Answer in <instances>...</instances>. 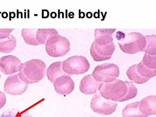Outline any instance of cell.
I'll list each match as a JSON object with an SVG mask.
<instances>
[{"label": "cell", "instance_id": "cell-2", "mask_svg": "<svg viewBox=\"0 0 156 117\" xmlns=\"http://www.w3.org/2000/svg\"><path fill=\"white\" fill-rule=\"evenodd\" d=\"M46 69V65L43 61L38 59H32L22 63L19 75L27 83H35L43 79Z\"/></svg>", "mask_w": 156, "mask_h": 117}, {"label": "cell", "instance_id": "cell-6", "mask_svg": "<svg viewBox=\"0 0 156 117\" xmlns=\"http://www.w3.org/2000/svg\"><path fill=\"white\" fill-rule=\"evenodd\" d=\"M129 79L136 84H141L156 76V69H151L143 62L130 67L126 72Z\"/></svg>", "mask_w": 156, "mask_h": 117}, {"label": "cell", "instance_id": "cell-25", "mask_svg": "<svg viewBox=\"0 0 156 117\" xmlns=\"http://www.w3.org/2000/svg\"><path fill=\"white\" fill-rule=\"evenodd\" d=\"M92 16V13L90 12H88L87 13V17L88 18H91Z\"/></svg>", "mask_w": 156, "mask_h": 117}, {"label": "cell", "instance_id": "cell-1", "mask_svg": "<svg viewBox=\"0 0 156 117\" xmlns=\"http://www.w3.org/2000/svg\"><path fill=\"white\" fill-rule=\"evenodd\" d=\"M99 90L101 95L105 99L120 102L132 99L138 94L137 89L133 82L117 79L103 83Z\"/></svg>", "mask_w": 156, "mask_h": 117}, {"label": "cell", "instance_id": "cell-14", "mask_svg": "<svg viewBox=\"0 0 156 117\" xmlns=\"http://www.w3.org/2000/svg\"><path fill=\"white\" fill-rule=\"evenodd\" d=\"M103 83L95 80L92 74L87 75L81 80L80 86V92L86 95L95 93L99 90Z\"/></svg>", "mask_w": 156, "mask_h": 117}, {"label": "cell", "instance_id": "cell-20", "mask_svg": "<svg viewBox=\"0 0 156 117\" xmlns=\"http://www.w3.org/2000/svg\"><path fill=\"white\" fill-rule=\"evenodd\" d=\"M145 37L146 40V45L142 51L149 55H156V35H147Z\"/></svg>", "mask_w": 156, "mask_h": 117}, {"label": "cell", "instance_id": "cell-27", "mask_svg": "<svg viewBox=\"0 0 156 117\" xmlns=\"http://www.w3.org/2000/svg\"><path fill=\"white\" fill-rule=\"evenodd\" d=\"M0 79H1V75H0Z\"/></svg>", "mask_w": 156, "mask_h": 117}, {"label": "cell", "instance_id": "cell-12", "mask_svg": "<svg viewBox=\"0 0 156 117\" xmlns=\"http://www.w3.org/2000/svg\"><path fill=\"white\" fill-rule=\"evenodd\" d=\"M22 63L16 56H4L0 58V69L4 74L9 75L20 71Z\"/></svg>", "mask_w": 156, "mask_h": 117}, {"label": "cell", "instance_id": "cell-3", "mask_svg": "<svg viewBox=\"0 0 156 117\" xmlns=\"http://www.w3.org/2000/svg\"><path fill=\"white\" fill-rule=\"evenodd\" d=\"M57 35L58 32L55 29H23L22 31L24 41L32 46L44 44L50 37Z\"/></svg>", "mask_w": 156, "mask_h": 117}, {"label": "cell", "instance_id": "cell-22", "mask_svg": "<svg viewBox=\"0 0 156 117\" xmlns=\"http://www.w3.org/2000/svg\"><path fill=\"white\" fill-rule=\"evenodd\" d=\"M14 29H0V40L8 38Z\"/></svg>", "mask_w": 156, "mask_h": 117}, {"label": "cell", "instance_id": "cell-26", "mask_svg": "<svg viewBox=\"0 0 156 117\" xmlns=\"http://www.w3.org/2000/svg\"><path fill=\"white\" fill-rule=\"evenodd\" d=\"M53 16H54L55 17H56V14L55 12H52L51 13V16L52 18Z\"/></svg>", "mask_w": 156, "mask_h": 117}, {"label": "cell", "instance_id": "cell-11", "mask_svg": "<svg viewBox=\"0 0 156 117\" xmlns=\"http://www.w3.org/2000/svg\"><path fill=\"white\" fill-rule=\"evenodd\" d=\"M28 84L24 82L19 74L9 77L5 82L4 89L7 93L12 95H20L27 90Z\"/></svg>", "mask_w": 156, "mask_h": 117}, {"label": "cell", "instance_id": "cell-8", "mask_svg": "<svg viewBox=\"0 0 156 117\" xmlns=\"http://www.w3.org/2000/svg\"><path fill=\"white\" fill-rule=\"evenodd\" d=\"M119 74L118 66L114 63H105L96 67L92 75L96 81L104 83L114 80Z\"/></svg>", "mask_w": 156, "mask_h": 117}, {"label": "cell", "instance_id": "cell-4", "mask_svg": "<svg viewBox=\"0 0 156 117\" xmlns=\"http://www.w3.org/2000/svg\"><path fill=\"white\" fill-rule=\"evenodd\" d=\"M45 45L48 54L53 58L64 56L70 50L69 40L65 37L58 35L49 38Z\"/></svg>", "mask_w": 156, "mask_h": 117}, {"label": "cell", "instance_id": "cell-13", "mask_svg": "<svg viewBox=\"0 0 156 117\" xmlns=\"http://www.w3.org/2000/svg\"><path fill=\"white\" fill-rule=\"evenodd\" d=\"M53 83L56 91L61 95L69 94L74 89V82L69 75L58 77Z\"/></svg>", "mask_w": 156, "mask_h": 117}, {"label": "cell", "instance_id": "cell-9", "mask_svg": "<svg viewBox=\"0 0 156 117\" xmlns=\"http://www.w3.org/2000/svg\"><path fill=\"white\" fill-rule=\"evenodd\" d=\"M115 49L114 42L100 44L94 41L90 48V54L94 61H103L110 59Z\"/></svg>", "mask_w": 156, "mask_h": 117}, {"label": "cell", "instance_id": "cell-19", "mask_svg": "<svg viewBox=\"0 0 156 117\" xmlns=\"http://www.w3.org/2000/svg\"><path fill=\"white\" fill-rule=\"evenodd\" d=\"M16 45L15 37L12 35L7 38L6 40H0V52L7 53L14 50Z\"/></svg>", "mask_w": 156, "mask_h": 117}, {"label": "cell", "instance_id": "cell-23", "mask_svg": "<svg viewBox=\"0 0 156 117\" xmlns=\"http://www.w3.org/2000/svg\"><path fill=\"white\" fill-rule=\"evenodd\" d=\"M6 102V97L3 93L0 91V109L5 104Z\"/></svg>", "mask_w": 156, "mask_h": 117}, {"label": "cell", "instance_id": "cell-21", "mask_svg": "<svg viewBox=\"0 0 156 117\" xmlns=\"http://www.w3.org/2000/svg\"><path fill=\"white\" fill-rule=\"evenodd\" d=\"M142 62L151 69H156V56L145 53Z\"/></svg>", "mask_w": 156, "mask_h": 117}, {"label": "cell", "instance_id": "cell-18", "mask_svg": "<svg viewBox=\"0 0 156 117\" xmlns=\"http://www.w3.org/2000/svg\"><path fill=\"white\" fill-rule=\"evenodd\" d=\"M139 101L126 105L122 111L123 117H148L141 113L139 109Z\"/></svg>", "mask_w": 156, "mask_h": 117}, {"label": "cell", "instance_id": "cell-24", "mask_svg": "<svg viewBox=\"0 0 156 117\" xmlns=\"http://www.w3.org/2000/svg\"><path fill=\"white\" fill-rule=\"evenodd\" d=\"M125 37V34L121 31H119L116 33V37L117 40L119 41L123 40Z\"/></svg>", "mask_w": 156, "mask_h": 117}, {"label": "cell", "instance_id": "cell-17", "mask_svg": "<svg viewBox=\"0 0 156 117\" xmlns=\"http://www.w3.org/2000/svg\"><path fill=\"white\" fill-rule=\"evenodd\" d=\"M62 66V62H57L53 63L48 68L47 75L51 82L53 83L58 78L62 76L69 75L63 71Z\"/></svg>", "mask_w": 156, "mask_h": 117}, {"label": "cell", "instance_id": "cell-15", "mask_svg": "<svg viewBox=\"0 0 156 117\" xmlns=\"http://www.w3.org/2000/svg\"><path fill=\"white\" fill-rule=\"evenodd\" d=\"M139 109L143 115L148 116L156 114V97L151 95L139 101Z\"/></svg>", "mask_w": 156, "mask_h": 117}, {"label": "cell", "instance_id": "cell-7", "mask_svg": "<svg viewBox=\"0 0 156 117\" xmlns=\"http://www.w3.org/2000/svg\"><path fill=\"white\" fill-rule=\"evenodd\" d=\"M90 67L89 61L82 56H72L62 62L63 71L70 76L84 74L89 70Z\"/></svg>", "mask_w": 156, "mask_h": 117}, {"label": "cell", "instance_id": "cell-10", "mask_svg": "<svg viewBox=\"0 0 156 117\" xmlns=\"http://www.w3.org/2000/svg\"><path fill=\"white\" fill-rule=\"evenodd\" d=\"M118 104L102 97L100 94H95L91 100L90 107L95 113L105 115L113 114L116 110Z\"/></svg>", "mask_w": 156, "mask_h": 117}, {"label": "cell", "instance_id": "cell-5", "mask_svg": "<svg viewBox=\"0 0 156 117\" xmlns=\"http://www.w3.org/2000/svg\"><path fill=\"white\" fill-rule=\"evenodd\" d=\"M120 41L118 43L121 50L131 55L142 51L146 43L145 37L140 33L136 32L128 34Z\"/></svg>", "mask_w": 156, "mask_h": 117}, {"label": "cell", "instance_id": "cell-16", "mask_svg": "<svg viewBox=\"0 0 156 117\" xmlns=\"http://www.w3.org/2000/svg\"><path fill=\"white\" fill-rule=\"evenodd\" d=\"M115 29H96L94 30L95 41L101 44L114 42L113 35Z\"/></svg>", "mask_w": 156, "mask_h": 117}]
</instances>
